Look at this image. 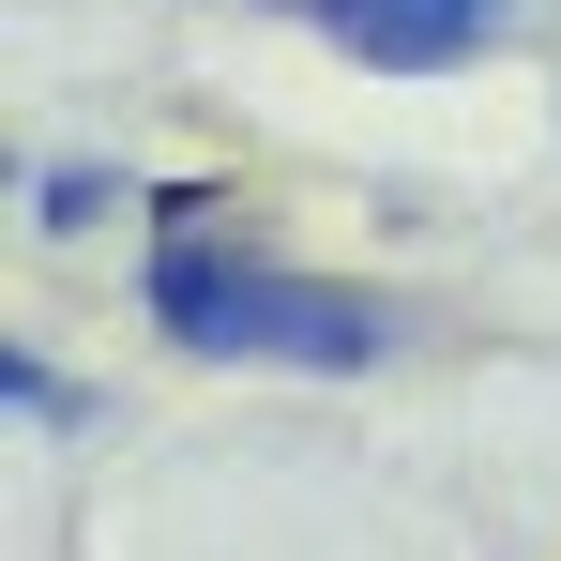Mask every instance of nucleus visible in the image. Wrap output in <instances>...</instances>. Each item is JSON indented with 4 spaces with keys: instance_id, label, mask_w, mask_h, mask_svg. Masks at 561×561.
Listing matches in <instances>:
<instances>
[{
    "instance_id": "f257e3e1",
    "label": "nucleus",
    "mask_w": 561,
    "mask_h": 561,
    "mask_svg": "<svg viewBox=\"0 0 561 561\" xmlns=\"http://www.w3.org/2000/svg\"><path fill=\"white\" fill-rule=\"evenodd\" d=\"M197 213H213V197H183V228L152 243V334H168V350H197V365H274V379L394 365V304H365V288H334V274H288L259 243H213Z\"/></svg>"
},
{
    "instance_id": "f03ea898",
    "label": "nucleus",
    "mask_w": 561,
    "mask_h": 561,
    "mask_svg": "<svg viewBox=\"0 0 561 561\" xmlns=\"http://www.w3.org/2000/svg\"><path fill=\"white\" fill-rule=\"evenodd\" d=\"M274 15H304L319 46H350L379 77H456L470 46H501V0H274Z\"/></svg>"
},
{
    "instance_id": "7ed1b4c3",
    "label": "nucleus",
    "mask_w": 561,
    "mask_h": 561,
    "mask_svg": "<svg viewBox=\"0 0 561 561\" xmlns=\"http://www.w3.org/2000/svg\"><path fill=\"white\" fill-rule=\"evenodd\" d=\"M31 213H46V228H92V213H122V168H46Z\"/></svg>"
},
{
    "instance_id": "20e7f679",
    "label": "nucleus",
    "mask_w": 561,
    "mask_h": 561,
    "mask_svg": "<svg viewBox=\"0 0 561 561\" xmlns=\"http://www.w3.org/2000/svg\"><path fill=\"white\" fill-rule=\"evenodd\" d=\"M0 394H15L31 425H77V379L46 365V350H0Z\"/></svg>"
}]
</instances>
